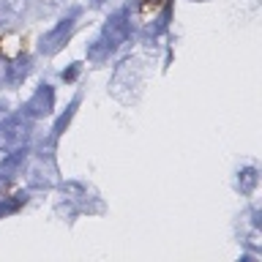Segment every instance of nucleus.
I'll list each match as a JSON object with an SVG mask.
<instances>
[{"instance_id":"obj_1","label":"nucleus","mask_w":262,"mask_h":262,"mask_svg":"<svg viewBox=\"0 0 262 262\" xmlns=\"http://www.w3.org/2000/svg\"><path fill=\"white\" fill-rule=\"evenodd\" d=\"M25 11V0H0V22L11 25Z\"/></svg>"}]
</instances>
